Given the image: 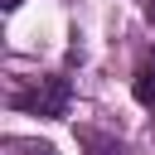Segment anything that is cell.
Returning a JSON list of instances; mask_svg holds the SVG:
<instances>
[{
    "label": "cell",
    "instance_id": "cell-3",
    "mask_svg": "<svg viewBox=\"0 0 155 155\" xmlns=\"http://www.w3.org/2000/svg\"><path fill=\"white\" fill-rule=\"evenodd\" d=\"M82 140L92 145V155H121V145H116V140H107V136H92V131H82Z\"/></svg>",
    "mask_w": 155,
    "mask_h": 155
},
{
    "label": "cell",
    "instance_id": "cell-5",
    "mask_svg": "<svg viewBox=\"0 0 155 155\" xmlns=\"http://www.w3.org/2000/svg\"><path fill=\"white\" fill-rule=\"evenodd\" d=\"M145 15H150V24H155V0H150V5H145Z\"/></svg>",
    "mask_w": 155,
    "mask_h": 155
},
{
    "label": "cell",
    "instance_id": "cell-2",
    "mask_svg": "<svg viewBox=\"0 0 155 155\" xmlns=\"http://www.w3.org/2000/svg\"><path fill=\"white\" fill-rule=\"evenodd\" d=\"M131 92H136V102H140V107H155V68H140V73H136V82H131Z\"/></svg>",
    "mask_w": 155,
    "mask_h": 155
},
{
    "label": "cell",
    "instance_id": "cell-1",
    "mask_svg": "<svg viewBox=\"0 0 155 155\" xmlns=\"http://www.w3.org/2000/svg\"><path fill=\"white\" fill-rule=\"evenodd\" d=\"M68 97H73L68 78H44L34 92L15 97V107H24V111H34V116H68Z\"/></svg>",
    "mask_w": 155,
    "mask_h": 155
},
{
    "label": "cell",
    "instance_id": "cell-6",
    "mask_svg": "<svg viewBox=\"0 0 155 155\" xmlns=\"http://www.w3.org/2000/svg\"><path fill=\"white\" fill-rule=\"evenodd\" d=\"M39 155H58V150H53V145H39Z\"/></svg>",
    "mask_w": 155,
    "mask_h": 155
},
{
    "label": "cell",
    "instance_id": "cell-4",
    "mask_svg": "<svg viewBox=\"0 0 155 155\" xmlns=\"http://www.w3.org/2000/svg\"><path fill=\"white\" fill-rule=\"evenodd\" d=\"M0 5H5V10H19V0H0Z\"/></svg>",
    "mask_w": 155,
    "mask_h": 155
}]
</instances>
